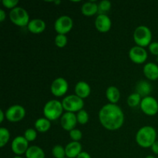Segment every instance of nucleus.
<instances>
[{"label":"nucleus","mask_w":158,"mask_h":158,"mask_svg":"<svg viewBox=\"0 0 158 158\" xmlns=\"http://www.w3.org/2000/svg\"><path fill=\"white\" fill-rule=\"evenodd\" d=\"M65 150H66V156L67 158H77L83 152L81 143L76 141L69 142L65 147Z\"/></svg>","instance_id":"obj_16"},{"label":"nucleus","mask_w":158,"mask_h":158,"mask_svg":"<svg viewBox=\"0 0 158 158\" xmlns=\"http://www.w3.org/2000/svg\"><path fill=\"white\" fill-rule=\"evenodd\" d=\"M148 57V52L143 47L135 46H133L129 51V58L136 64H142L147 61Z\"/></svg>","instance_id":"obj_11"},{"label":"nucleus","mask_w":158,"mask_h":158,"mask_svg":"<svg viewBox=\"0 0 158 158\" xmlns=\"http://www.w3.org/2000/svg\"><path fill=\"white\" fill-rule=\"evenodd\" d=\"M77 158H91V156L89 155V153L83 151Z\"/></svg>","instance_id":"obj_36"},{"label":"nucleus","mask_w":158,"mask_h":158,"mask_svg":"<svg viewBox=\"0 0 158 158\" xmlns=\"http://www.w3.org/2000/svg\"><path fill=\"white\" fill-rule=\"evenodd\" d=\"M23 137L27 140V141L29 142H32L36 139L37 137V131L35 129L33 128H28L26 130V131L24 132V135Z\"/></svg>","instance_id":"obj_30"},{"label":"nucleus","mask_w":158,"mask_h":158,"mask_svg":"<svg viewBox=\"0 0 158 158\" xmlns=\"http://www.w3.org/2000/svg\"><path fill=\"white\" fill-rule=\"evenodd\" d=\"M2 4L3 5L5 8L12 10V9L18 7L17 5L19 4V1L18 0H2Z\"/></svg>","instance_id":"obj_32"},{"label":"nucleus","mask_w":158,"mask_h":158,"mask_svg":"<svg viewBox=\"0 0 158 158\" xmlns=\"http://www.w3.org/2000/svg\"><path fill=\"white\" fill-rule=\"evenodd\" d=\"M95 27L100 32L106 33L110 30L112 22L107 15H98L95 19Z\"/></svg>","instance_id":"obj_14"},{"label":"nucleus","mask_w":158,"mask_h":158,"mask_svg":"<svg viewBox=\"0 0 158 158\" xmlns=\"http://www.w3.org/2000/svg\"><path fill=\"white\" fill-rule=\"evenodd\" d=\"M35 129L37 132L46 133L49 131L51 127V121L46 119V117H41L35 120Z\"/></svg>","instance_id":"obj_22"},{"label":"nucleus","mask_w":158,"mask_h":158,"mask_svg":"<svg viewBox=\"0 0 158 158\" xmlns=\"http://www.w3.org/2000/svg\"><path fill=\"white\" fill-rule=\"evenodd\" d=\"M13 158H23V157H22L21 156H15V157H14Z\"/></svg>","instance_id":"obj_40"},{"label":"nucleus","mask_w":158,"mask_h":158,"mask_svg":"<svg viewBox=\"0 0 158 158\" xmlns=\"http://www.w3.org/2000/svg\"><path fill=\"white\" fill-rule=\"evenodd\" d=\"M99 120L105 129L111 131H117L124 123V114L118 105L109 103L100 109Z\"/></svg>","instance_id":"obj_1"},{"label":"nucleus","mask_w":158,"mask_h":158,"mask_svg":"<svg viewBox=\"0 0 158 158\" xmlns=\"http://www.w3.org/2000/svg\"><path fill=\"white\" fill-rule=\"evenodd\" d=\"M69 137H70L72 141L79 142L83 137V133L78 129H73L71 131H69Z\"/></svg>","instance_id":"obj_31"},{"label":"nucleus","mask_w":158,"mask_h":158,"mask_svg":"<svg viewBox=\"0 0 158 158\" xmlns=\"http://www.w3.org/2000/svg\"><path fill=\"white\" fill-rule=\"evenodd\" d=\"M9 19L14 25L19 27L27 26L29 19V15L27 11L22 7H16L9 12Z\"/></svg>","instance_id":"obj_5"},{"label":"nucleus","mask_w":158,"mask_h":158,"mask_svg":"<svg viewBox=\"0 0 158 158\" xmlns=\"http://www.w3.org/2000/svg\"><path fill=\"white\" fill-rule=\"evenodd\" d=\"M54 3H55L56 5H58V4H60V3H61V2H60V1H55V2H54Z\"/></svg>","instance_id":"obj_39"},{"label":"nucleus","mask_w":158,"mask_h":158,"mask_svg":"<svg viewBox=\"0 0 158 158\" xmlns=\"http://www.w3.org/2000/svg\"><path fill=\"white\" fill-rule=\"evenodd\" d=\"M149 51L151 54L154 56H158V42H152L148 46Z\"/></svg>","instance_id":"obj_33"},{"label":"nucleus","mask_w":158,"mask_h":158,"mask_svg":"<svg viewBox=\"0 0 158 158\" xmlns=\"http://www.w3.org/2000/svg\"><path fill=\"white\" fill-rule=\"evenodd\" d=\"M69 89V83L66 79L58 77L52 81L50 86L51 93L56 97H61L67 93Z\"/></svg>","instance_id":"obj_10"},{"label":"nucleus","mask_w":158,"mask_h":158,"mask_svg":"<svg viewBox=\"0 0 158 158\" xmlns=\"http://www.w3.org/2000/svg\"><path fill=\"white\" fill-rule=\"evenodd\" d=\"M5 118H6V112H4L2 110H0V123H2Z\"/></svg>","instance_id":"obj_37"},{"label":"nucleus","mask_w":158,"mask_h":158,"mask_svg":"<svg viewBox=\"0 0 158 158\" xmlns=\"http://www.w3.org/2000/svg\"><path fill=\"white\" fill-rule=\"evenodd\" d=\"M151 150H152V151L154 154L158 155V140H157V141H156L155 143H154V144L151 146Z\"/></svg>","instance_id":"obj_34"},{"label":"nucleus","mask_w":158,"mask_h":158,"mask_svg":"<svg viewBox=\"0 0 158 158\" xmlns=\"http://www.w3.org/2000/svg\"><path fill=\"white\" fill-rule=\"evenodd\" d=\"M55 45L59 48H63L67 45L68 39L66 35H62V34H57L55 37Z\"/></svg>","instance_id":"obj_29"},{"label":"nucleus","mask_w":158,"mask_h":158,"mask_svg":"<svg viewBox=\"0 0 158 158\" xmlns=\"http://www.w3.org/2000/svg\"><path fill=\"white\" fill-rule=\"evenodd\" d=\"M142 99L143 98L141 97V96L139 95L138 94H137L136 92L133 93L127 97V103L128 106H131V107H136L137 106H140Z\"/></svg>","instance_id":"obj_24"},{"label":"nucleus","mask_w":158,"mask_h":158,"mask_svg":"<svg viewBox=\"0 0 158 158\" xmlns=\"http://www.w3.org/2000/svg\"><path fill=\"white\" fill-rule=\"evenodd\" d=\"M46 28V23L41 19H32L27 26L28 30L33 34L42 33L44 32Z\"/></svg>","instance_id":"obj_15"},{"label":"nucleus","mask_w":158,"mask_h":158,"mask_svg":"<svg viewBox=\"0 0 158 158\" xmlns=\"http://www.w3.org/2000/svg\"><path fill=\"white\" fill-rule=\"evenodd\" d=\"M143 74L148 80H157L158 79V65L154 63H147L143 69Z\"/></svg>","instance_id":"obj_17"},{"label":"nucleus","mask_w":158,"mask_h":158,"mask_svg":"<svg viewBox=\"0 0 158 158\" xmlns=\"http://www.w3.org/2000/svg\"><path fill=\"white\" fill-rule=\"evenodd\" d=\"M73 21L69 15H61L54 23V29L57 34L66 35L72 30Z\"/></svg>","instance_id":"obj_7"},{"label":"nucleus","mask_w":158,"mask_h":158,"mask_svg":"<svg viewBox=\"0 0 158 158\" xmlns=\"http://www.w3.org/2000/svg\"><path fill=\"white\" fill-rule=\"evenodd\" d=\"M77 122L79 123H80L81 125L86 124L89 121V114L86 112L85 110H81L80 111H79L77 114Z\"/></svg>","instance_id":"obj_28"},{"label":"nucleus","mask_w":158,"mask_h":158,"mask_svg":"<svg viewBox=\"0 0 158 158\" xmlns=\"http://www.w3.org/2000/svg\"><path fill=\"white\" fill-rule=\"evenodd\" d=\"M157 158H158V157H157Z\"/></svg>","instance_id":"obj_42"},{"label":"nucleus","mask_w":158,"mask_h":158,"mask_svg":"<svg viewBox=\"0 0 158 158\" xmlns=\"http://www.w3.org/2000/svg\"><path fill=\"white\" fill-rule=\"evenodd\" d=\"M66 158H67V157H66Z\"/></svg>","instance_id":"obj_43"},{"label":"nucleus","mask_w":158,"mask_h":158,"mask_svg":"<svg viewBox=\"0 0 158 158\" xmlns=\"http://www.w3.org/2000/svg\"><path fill=\"white\" fill-rule=\"evenodd\" d=\"M74 92L77 97L81 99H86L89 96L91 93L90 86L85 81H79L76 84Z\"/></svg>","instance_id":"obj_18"},{"label":"nucleus","mask_w":158,"mask_h":158,"mask_svg":"<svg viewBox=\"0 0 158 158\" xmlns=\"http://www.w3.org/2000/svg\"><path fill=\"white\" fill-rule=\"evenodd\" d=\"M133 38L137 46L144 48L146 46H149V45L152 43V32L148 26L142 25L136 28Z\"/></svg>","instance_id":"obj_4"},{"label":"nucleus","mask_w":158,"mask_h":158,"mask_svg":"<svg viewBox=\"0 0 158 158\" xmlns=\"http://www.w3.org/2000/svg\"><path fill=\"white\" fill-rule=\"evenodd\" d=\"M10 140V133L6 127H0V147L3 148Z\"/></svg>","instance_id":"obj_25"},{"label":"nucleus","mask_w":158,"mask_h":158,"mask_svg":"<svg viewBox=\"0 0 158 158\" xmlns=\"http://www.w3.org/2000/svg\"><path fill=\"white\" fill-rule=\"evenodd\" d=\"M63 109L62 102L57 100H51L48 101L43 107V115L44 117L50 121H54L61 118L63 114Z\"/></svg>","instance_id":"obj_3"},{"label":"nucleus","mask_w":158,"mask_h":158,"mask_svg":"<svg viewBox=\"0 0 158 158\" xmlns=\"http://www.w3.org/2000/svg\"><path fill=\"white\" fill-rule=\"evenodd\" d=\"M26 110L23 106L19 104L9 106L6 111V119L12 123L21 121L26 117Z\"/></svg>","instance_id":"obj_8"},{"label":"nucleus","mask_w":158,"mask_h":158,"mask_svg":"<svg viewBox=\"0 0 158 158\" xmlns=\"http://www.w3.org/2000/svg\"><path fill=\"white\" fill-rule=\"evenodd\" d=\"M112 4L108 0H102L98 3V15H106L111 9Z\"/></svg>","instance_id":"obj_26"},{"label":"nucleus","mask_w":158,"mask_h":158,"mask_svg":"<svg viewBox=\"0 0 158 158\" xmlns=\"http://www.w3.org/2000/svg\"><path fill=\"white\" fill-rule=\"evenodd\" d=\"M6 13L4 9H0V22L2 23L6 20Z\"/></svg>","instance_id":"obj_35"},{"label":"nucleus","mask_w":158,"mask_h":158,"mask_svg":"<svg viewBox=\"0 0 158 158\" xmlns=\"http://www.w3.org/2000/svg\"><path fill=\"white\" fill-rule=\"evenodd\" d=\"M45 157L44 151L40 147L35 145L29 147L26 153V158H45Z\"/></svg>","instance_id":"obj_23"},{"label":"nucleus","mask_w":158,"mask_h":158,"mask_svg":"<svg viewBox=\"0 0 158 158\" xmlns=\"http://www.w3.org/2000/svg\"><path fill=\"white\" fill-rule=\"evenodd\" d=\"M137 144L143 148H151L157 141V131L151 126H144L140 128L136 134Z\"/></svg>","instance_id":"obj_2"},{"label":"nucleus","mask_w":158,"mask_h":158,"mask_svg":"<svg viewBox=\"0 0 158 158\" xmlns=\"http://www.w3.org/2000/svg\"><path fill=\"white\" fill-rule=\"evenodd\" d=\"M140 107L142 112L148 116H154L158 113V102L151 96L142 99Z\"/></svg>","instance_id":"obj_9"},{"label":"nucleus","mask_w":158,"mask_h":158,"mask_svg":"<svg viewBox=\"0 0 158 158\" xmlns=\"http://www.w3.org/2000/svg\"><path fill=\"white\" fill-rule=\"evenodd\" d=\"M145 158H155V157H154L153 155H148V156H147Z\"/></svg>","instance_id":"obj_38"},{"label":"nucleus","mask_w":158,"mask_h":158,"mask_svg":"<svg viewBox=\"0 0 158 158\" xmlns=\"http://www.w3.org/2000/svg\"><path fill=\"white\" fill-rule=\"evenodd\" d=\"M81 12L85 16H93L98 14V4L95 2H86L82 6Z\"/></svg>","instance_id":"obj_20"},{"label":"nucleus","mask_w":158,"mask_h":158,"mask_svg":"<svg viewBox=\"0 0 158 158\" xmlns=\"http://www.w3.org/2000/svg\"><path fill=\"white\" fill-rule=\"evenodd\" d=\"M52 154L55 158H66V150L62 145L57 144L52 148Z\"/></svg>","instance_id":"obj_27"},{"label":"nucleus","mask_w":158,"mask_h":158,"mask_svg":"<svg viewBox=\"0 0 158 158\" xmlns=\"http://www.w3.org/2000/svg\"><path fill=\"white\" fill-rule=\"evenodd\" d=\"M63 109L66 112L78 113L81 110H83L84 106V101L83 99L77 97L76 94H71L63 99L62 100Z\"/></svg>","instance_id":"obj_6"},{"label":"nucleus","mask_w":158,"mask_h":158,"mask_svg":"<svg viewBox=\"0 0 158 158\" xmlns=\"http://www.w3.org/2000/svg\"><path fill=\"white\" fill-rule=\"evenodd\" d=\"M152 87L151 83H148L146 80H140L137 83L136 86V93L141 96L142 98L148 97L151 93Z\"/></svg>","instance_id":"obj_19"},{"label":"nucleus","mask_w":158,"mask_h":158,"mask_svg":"<svg viewBox=\"0 0 158 158\" xmlns=\"http://www.w3.org/2000/svg\"><path fill=\"white\" fill-rule=\"evenodd\" d=\"M29 148V142L23 136H17L11 143V149L16 156L26 154L28 148Z\"/></svg>","instance_id":"obj_12"},{"label":"nucleus","mask_w":158,"mask_h":158,"mask_svg":"<svg viewBox=\"0 0 158 158\" xmlns=\"http://www.w3.org/2000/svg\"><path fill=\"white\" fill-rule=\"evenodd\" d=\"M157 61L158 62V56H157Z\"/></svg>","instance_id":"obj_41"},{"label":"nucleus","mask_w":158,"mask_h":158,"mask_svg":"<svg viewBox=\"0 0 158 158\" xmlns=\"http://www.w3.org/2000/svg\"><path fill=\"white\" fill-rule=\"evenodd\" d=\"M106 97L110 103L117 104L120 98V90L114 86H109L106 90Z\"/></svg>","instance_id":"obj_21"},{"label":"nucleus","mask_w":158,"mask_h":158,"mask_svg":"<svg viewBox=\"0 0 158 158\" xmlns=\"http://www.w3.org/2000/svg\"><path fill=\"white\" fill-rule=\"evenodd\" d=\"M77 114L71 112H66L60 118V124L62 128L66 131H71L75 129L77 124Z\"/></svg>","instance_id":"obj_13"}]
</instances>
